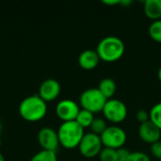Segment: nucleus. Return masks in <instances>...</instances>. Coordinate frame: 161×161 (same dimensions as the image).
Segmentation results:
<instances>
[{"label":"nucleus","instance_id":"obj_1","mask_svg":"<svg viewBox=\"0 0 161 161\" xmlns=\"http://www.w3.org/2000/svg\"><path fill=\"white\" fill-rule=\"evenodd\" d=\"M125 42L116 36H108L103 38L96 47V52L101 60L105 62H115L125 54Z\"/></svg>","mask_w":161,"mask_h":161},{"label":"nucleus","instance_id":"obj_2","mask_svg":"<svg viewBox=\"0 0 161 161\" xmlns=\"http://www.w3.org/2000/svg\"><path fill=\"white\" fill-rule=\"evenodd\" d=\"M18 109L23 119L29 122H37L46 115L47 105L39 94H34L24 98L19 105Z\"/></svg>","mask_w":161,"mask_h":161},{"label":"nucleus","instance_id":"obj_3","mask_svg":"<svg viewBox=\"0 0 161 161\" xmlns=\"http://www.w3.org/2000/svg\"><path fill=\"white\" fill-rule=\"evenodd\" d=\"M57 132L59 144L67 149L78 147L82 138L85 135L84 128L81 127L75 121L62 122Z\"/></svg>","mask_w":161,"mask_h":161},{"label":"nucleus","instance_id":"obj_4","mask_svg":"<svg viewBox=\"0 0 161 161\" xmlns=\"http://www.w3.org/2000/svg\"><path fill=\"white\" fill-rule=\"evenodd\" d=\"M108 99L101 93L97 88L85 90L79 97V104L83 109L89 110L92 113L101 112Z\"/></svg>","mask_w":161,"mask_h":161},{"label":"nucleus","instance_id":"obj_5","mask_svg":"<svg viewBox=\"0 0 161 161\" xmlns=\"http://www.w3.org/2000/svg\"><path fill=\"white\" fill-rule=\"evenodd\" d=\"M100 138L104 147L117 150L125 147L127 136L122 127L118 125H110L107 127Z\"/></svg>","mask_w":161,"mask_h":161},{"label":"nucleus","instance_id":"obj_6","mask_svg":"<svg viewBox=\"0 0 161 161\" xmlns=\"http://www.w3.org/2000/svg\"><path fill=\"white\" fill-rule=\"evenodd\" d=\"M102 112L107 121L117 125L126 119L127 108L123 101L111 98L107 101Z\"/></svg>","mask_w":161,"mask_h":161},{"label":"nucleus","instance_id":"obj_7","mask_svg":"<svg viewBox=\"0 0 161 161\" xmlns=\"http://www.w3.org/2000/svg\"><path fill=\"white\" fill-rule=\"evenodd\" d=\"M103 147L104 146L102 144L100 136L92 132L85 133L78 145L80 154L87 158H92L96 156H99Z\"/></svg>","mask_w":161,"mask_h":161},{"label":"nucleus","instance_id":"obj_8","mask_svg":"<svg viewBox=\"0 0 161 161\" xmlns=\"http://www.w3.org/2000/svg\"><path fill=\"white\" fill-rule=\"evenodd\" d=\"M80 107L76 102L71 99L60 100L56 106V114L62 122L75 121L80 111Z\"/></svg>","mask_w":161,"mask_h":161},{"label":"nucleus","instance_id":"obj_9","mask_svg":"<svg viewBox=\"0 0 161 161\" xmlns=\"http://www.w3.org/2000/svg\"><path fill=\"white\" fill-rule=\"evenodd\" d=\"M38 142L42 150L56 152L59 145L58 132L49 126H44L40 129L38 133Z\"/></svg>","mask_w":161,"mask_h":161},{"label":"nucleus","instance_id":"obj_10","mask_svg":"<svg viewBox=\"0 0 161 161\" xmlns=\"http://www.w3.org/2000/svg\"><path fill=\"white\" fill-rule=\"evenodd\" d=\"M60 84L54 78L43 80L39 88V96L45 102H50L58 98L60 93Z\"/></svg>","mask_w":161,"mask_h":161},{"label":"nucleus","instance_id":"obj_11","mask_svg":"<svg viewBox=\"0 0 161 161\" xmlns=\"http://www.w3.org/2000/svg\"><path fill=\"white\" fill-rule=\"evenodd\" d=\"M139 136L142 142L149 144H153L160 141L161 131L151 121H148L140 125Z\"/></svg>","mask_w":161,"mask_h":161},{"label":"nucleus","instance_id":"obj_12","mask_svg":"<svg viewBox=\"0 0 161 161\" xmlns=\"http://www.w3.org/2000/svg\"><path fill=\"white\" fill-rule=\"evenodd\" d=\"M100 58L96 52V50L86 49L82 51L78 57V64L79 66L87 71L93 70L97 67L100 61Z\"/></svg>","mask_w":161,"mask_h":161},{"label":"nucleus","instance_id":"obj_13","mask_svg":"<svg viewBox=\"0 0 161 161\" xmlns=\"http://www.w3.org/2000/svg\"><path fill=\"white\" fill-rule=\"evenodd\" d=\"M143 11L146 17L153 21L161 19V0H146L143 2Z\"/></svg>","mask_w":161,"mask_h":161},{"label":"nucleus","instance_id":"obj_14","mask_svg":"<svg viewBox=\"0 0 161 161\" xmlns=\"http://www.w3.org/2000/svg\"><path fill=\"white\" fill-rule=\"evenodd\" d=\"M97 89L108 100V99H111L114 96V94L116 93L117 85H116V82L112 78L106 77L99 82Z\"/></svg>","mask_w":161,"mask_h":161},{"label":"nucleus","instance_id":"obj_15","mask_svg":"<svg viewBox=\"0 0 161 161\" xmlns=\"http://www.w3.org/2000/svg\"><path fill=\"white\" fill-rule=\"evenodd\" d=\"M94 114L92 113L91 111L89 110H86V109H83L81 108L79 113L77 114L76 116V119H75V122L81 126L83 127L84 129L87 128V127H90L92 123L93 122L94 120Z\"/></svg>","mask_w":161,"mask_h":161},{"label":"nucleus","instance_id":"obj_16","mask_svg":"<svg viewBox=\"0 0 161 161\" xmlns=\"http://www.w3.org/2000/svg\"><path fill=\"white\" fill-rule=\"evenodd\" d=\"M29 161H58V157L54 151L42 150L36 153Z\"/></svg>","mask_w":161,"mask_h":161},{"label":"nucleus","instance_id":"obj_17","mask_svg":"<svg viewBox=\"0 0 161 161\" xmlns=\"http://www.w3.org/2000/svg\"><path fill=\"white\" fill-rule=\"evenodd\" d=\"M108 125L105 119L103 118H94L93 122L92 123L90 128H91V132L93 134H96L98 136H101L103 134V132L107 129Z\"/></svg>","mask_w":161,"mask_h":161},{"label":"nucleus","instance_id":"obj_18","mask_svg":"<svg viewBox=\"0 0 161 161\" xmlns=\"http://www.w3.org/2000/svg\"><path fill=\"white\" fill-rule=\"evenodd\" d=\"M150 113V121L161 131V102L153 106Z\"/></svg>","mask_w":161,"mask_h":161},{"label":"nucleus","instance_id":"obj_19","mask_svg":"<svg viewBox=\"0 0 161 161\" xmlns=\"http://www.w3.org/2000/svg\"><path fill=\"white\" fill-rule=\"evenodd\" d=\"M148 31L152 40L157 42H161V19L153 21L149 26Z\"/></svg>","mask_w":161,"mask_h":161},{"label":"nucleus","instance_id":"obj_20","mask_svg":"<svg viewBox=\"0 0 161 161\" xmlns=\"http://www.w3.org/2000/svg\"><path fill=\"white\" fill-rule=\"evenodd\" d=\"M98 157L100 161H118L117 150L111 148L103 147Z\"/></svg>","mask_w":161,"mask_h":161},{"label":"nucleus","instance_id":"obj_21","mask_svg":"<svg viewBox=\"0 0 161 161\" xmlns=\"http://www.w3.org/2000/svg\"><path fill=\"white\" fill-rule=\"evenodd\" d=\"M127 161H151V158L147 154L143 152L136 151L130 153V156Z\"/></svg>","mask_w":161,"mask_h":161},{"label":"nucleus","instance_id":"obj_22","mask_svg":"<svg viewBox=\"0 0 161 161\" xmlns=\"http://www.w3.org/2000/svg\"><path fill=\"white\" fill-rule=\"evenodd\" d=\"M136 119L141 125L144 124V123L150 121V113H149V111H146L144 109H140L136 113Z\"/></svg>","mask_w":161,"mask_h":161},{"label":"nucleus","instance_id":"obj_23","mask_svg":"<svg viewBox=\"0 0 161 161\" xmlns=\"http://www.w3.org/2000/svg\"><path fill=\"white\" fill-rule=\"evenodd\" d=\"M151 154L153 157H155L156 158L161 159V141H158L153 144H151Z\"/></svg>","mask_w":161,"mask_h":161},{"label":"nucleus","instance_id":"obj_24","mask_svg":"<svg viewBox=\"0 0 161 161\" xmlns=\"http://www.w3.org/2000/svg\"><path fill=\"white\" fill-rule=\"evenodd\" d=\"M131 151H129L125 147H122L120 149H117V156H118V161H127Z\"/></svg>","mask_w":161,"mask_h":161},{"label":"nucleus","instance_id":"obj_25","mask_svg":"<svg viewBox=\"0 0 161 161\" xmlns=\"http://www.w3.org/2000/svg\"><path fill=\"white\" fill-rule=\"evenodd\" d=\"M103 3L104 4H106V5H108V6H113V5H120V0H113V1H107V0H105V1H103Z\"/></svg>","mask_w":161,"mask_h":161},{"label":"nucleus","instance_id":"obj_26","mask_svg":"<svg viewBox=\"0 0 161 161\" xmlns=\"http://www.w3.org/2000/svg\"><path fill=\"white\" fill-rule=\"evenodd\" d=\"M132 4V1L130 0H120V5L124 6V7H127L128 5H131Z\"/></svg>","mask_w":161,"mask_h":161},{"label":"nucleus","instance_id":"obj_27","mask_svg":"<svg viewBox=\"0 0 161 161\" xmlns=\"http://www.w3.org/2000/svg\"><path fill=\"white\" fill-rule=\"evenodd\" d=\"M158 77L159 81L161 82V66L159 67V69H158Z\"/></svg>","mask_w":161,"mask_h":161},{"label":"nucleus","instance_id":"obj_28","mask_svg":"<svg viewBox=\"0 0 161 161\" xmlns=\"http://www.w3.org/2000/svg\"><path fill=\"white\" fill-rule=\"evenodd\" d=\"M0 161H6L5 160V158H4V156L2 155V153H0Z\"/></svg>","mask_w":161,"mask_h":161},{"label":"nucleus","instance_id":"obj_29","mask_svg":"<svg viewBox=\"0 0 161 161\" xmlns=\"http://www.w3.org/2000/svg\"><path fill=\"white\" fill-rule=\"evenodd\" d=\"M1 131H2V124L0 122V133H1Z\"/></svg>","mask_w":161,"mask_h":161},{"label":"nucleus","instance_id":"obj_30","mask_svg":"<svg viewBox=\"0 0 161 161\" xmlns=\"http://www.w3.org/2000/svg\"><path fill=\"white\" fill-rule=\"evenodd\" d=\"M1 143H2V142H1V139H0V147H1Z\"/></svg>","mask_w":161,"mask_h":161},{"label":"nucleus","instance_id":"obj_31","mask_svg":"<svg viewBox=\"0 0 161 161\" xmlns=\"http://www.w3.org/2000/svg\"><path fill=\"white\" fill-rule=\"evenodd\" d=\"M160 161H161V159H160Z\"/></svg>","mask_w":161,"mask_h":161}]
</instances>
